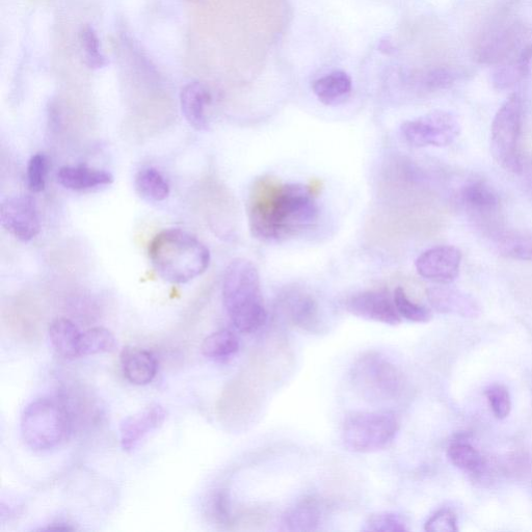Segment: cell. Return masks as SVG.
Wrapping results in <instances>:
<instances>
[{
    "instance_id": "6da1fadb",
    "label": "cell",
    "mask_w": 532,
    "mask_h": 532,
    "mask_svg": "<svg viewBox=\"0 0 532 532\" xmlns=\"http://www.w3.org/2000/svg\"><path fill=\"white\" fill-rule=\"evenodd\" d=\"M250 230L264 243H281L311 229L319 208L309 186L261 178L248 204Z\"/></svg>"
},
{
    "instance_id": "7a4b0ae2",
    "label": "cell",
    "mask_w": 532,
    "mask_h": 532,
    "mask_svg": "<svg viewBox=\"0 0 532 532\" xmlns=\"http://www.w3.org/2000/svg\"><path fill=\"white\" fill-rule=\"evenodd\" d=\"M149 258L159 277L173 284H184L206 272L210 252L195 235L173 228L159 232L152 239Z\"/></svg>"
},
{
    "instance_id": "3957f363",
    "label": "cell",
    "mask_w": 532,
    "mask_h": 532,
    "mask_svg": "<svg viewBox=\"0 0 532 532\" xmlns=\"http://www.w3.org/2000/svg\"><path fill=\"white\" fill-rule=\"evenodd\" d=\"M223 303L235 329L252 334L268 319L263 302L260 276L256 266L247 259H235L225 272Z\"/></svg>"
},
{
    "instance_id": "277c9868",
    "label": "cell",
    "mask_w": 532,
    "mask_h": 532,
    "mask_svg": "<svg viewBox=\"0 0 532 532\" xmlns=\"http://www.w3.org/2000/svg\"><path fill=\"white\" fill-rule=\"evenodd\" d=\"M72 425L71 414L63 403L40 398L24 409L20 430L26 445L37 451H47L69 439Z\"/></svg>"
},
{
    "instance_id": "5b68a950",
    "label": "cell",
    "mask_w": 532,
    "mask_h": 532,
    "mask_svg": "<svg viewBox=\"0 0 532 532\" xmlns=\"http://www.w3.org/2000/svg\"><path fill=\"white\" fill-rule=\"evenodd\" d=\"M350 377L355 390L372 404L395 402L405 390L403 372L385 356L374 351L356 359Z\"/></svg>"
},
{
    "instance_id": "8992f818",
    "label": "cell",
    "mask_w": 532,
    "mask_h": 532,
    "mask_svg": "<svg viewBox=\"0 0 532 532\" xmlns=\"http://www.w3.org/2000/svg\"><path fill=\"white\" fill-rule=\"evenodd\" d=\"M399 432V421L390 412H358L344 420L345 447L357 454H371L388 447Z\"/></svg>"
},
{
    "instance_id": "52a82bcc",
    "label": "cell",
    "mask_w": 532,
    "mask_h": 532,
    "mask_svg": "<svg viewBox=\"0 0 532 532\" xmlns=\"http://www.w3.org/2000/svg\"><path fill=\"white\" fill-rule=\"evenodd\" d=\"M523 113L522 98L513 94L500 106L491 127L492 155L497 164L513 173L517 172L521 158Z\"/></svg>"
},
{
    "instance_id": "ba28073f",
    "label": "cell",
    "mask_w": 532,
    "mask_h": 532,
    "mask_svg": "<svg viewBox=\"0 0 532 532\" xmlns=\"http://www.w3.org/2000/svg\"><path fill=\"white\" fill-rule=\"evenodd\" d=\"M404 139L416 147H445L454 143L461 133L456 115L436 111L403 123Z\"/></svg>"
},
{
    "instance_id": "9c48e42d",
    "label": "cell",
    "mask_w": 532,
    "mask_h": 532,
    "mask_svg": "<svg viewBox=\"0 0 532 532\" xmlns=\"http://www.w3.org/2000/svg\"><path fill=\"white\" fill-rule=\"evenodd\" d=\"M0 219L4 228L24 243L33 241L41 230L37 203L31 196L19 195L8 198L2 204Z\"/></svg>"
},
{
    "instance_id": "30bf717a",
    "label": "cell",
    "mask_w": 532,
    "mask_h": 532,
    "mask_svg": "<svg viewBox=\"0 0 532 532\" xmlns=\"http://www.w3.org/2000/svg\"><path fill=\"white\" fill-rule=\"evenodd\" d=\"M461 251L452 246H439L423 252L416 260L417 273L424 279L448 284L459 276Z\"/></svg>"
},
{
    "instance_id": "8fae6325",
    "label": "cell",
    "mask_w": 532,
    "mask_h": 532,
    "mask_svg": "<svg viewBox=\"0 0 532 532\" xmlns=\"http://www.w3.org/2000/svg\"><path fill=\"white\" fill-rule=\"evenodd\" d=\"M348 310L355 316L389 326L402 323L394 300L383 290H368L353 296L348 302Z\"/></svg>"
},
{
    "instance_id": "7c38bea8",
    "label": "cell",
    "mask_w": 532,
    "mask_h": 532,
    "mask_svg": "<svg viewBox=\"0 0 532 532\" xmlns=\"http://www.w3.org/2000/svg\"><path fill=\"white\" fill-rule=\"evenodd\" d=\"M524 35L522 26L515 23L494 31L478 44L476 60L483 64L507 62L521 46Z\"/></svg>"
},
{
    "instance_id": "4fadbf2b",
    "label": "cell",
    "mask_w": 532,
    "mask_h": 532,
    "mask_svg": "<svg viewBox=\"0 0 532 532\" xmlns=\"http://www.w3.org/2000/svg\"><path fill=\"white\" fill-rule=\"evenodd\" d=\"M166 418L167 411L159 404H151L139 413L125 418L120 425L123 450H135L148 434L162 427Z\"/></svg>"
},
{
    "instance_id": "5bb4252c",
    "label": "cell",
    "mask_w": 532,
    "mask_h": 532,
    "mask_svg": "<svg viewBox=\"0 0 532 532\" xmlns=\"http://www.w3.org/2000/svg\"><path fill=\"white\" fill-rule=\"evenodd\" d=\"M283 310L288 321L309 333L321 331L322 319L316 301L303 292H292L283 301Z\"/></svg>"
},
{
    "instance_id": "9a60e30c",
    "label": "cell",
    "mask_w": 532,
    "mask_h": 532,
    "mask_svg": "<svg viewBox=\"0 0 532 532\" xmlns=\"http://www.w3.org/2000/svg\"><path fill=\"white\" fill-rule=\"evenodd\" d=\"M461 205L476 217H490L498 211L500 198L492 186L476 180L463 186L459 194Z\"/></svg>"
},
{
    "instance_id": "2e32d148",
    "label": "cell",
    "mask_w": 532,
    "mask_h": 532,
    "mask_svg": "<svg viewBox=\"0 0 532 532\" xmlns=\"http://www.w3.org/2000/svg\"><path fill=\"white\" fill-rule=\"evenodd\" d=\"M125 379L137 386L150 384L156 377L158 363L155 356L144 349L126 348L120 356Z\"/></svg>"
},
{
    "instance_id": "e0dca14e",
    "label": "cell",
    "mask_w": 532,
    "mask_h": 532,
    "mask_svg": "<svg viewBox=\"0 0 532 532\" xmlns=\"http://www.w3.org/2000/svg\"><path fill=\"white\" fill-rule=\"evenodd\" d=\"M211 102V94L201 83H191L181 90V111L191 126L201 130L207 126V109Z\"/></svg>"
},
{
    "instance_id": "ac0fdd59",
    "label": "cell",
    "mask_w": 532,
    "mask_h": 532,
    "mask_svg": "<svg viewBox=\"0 0 532 532\" xmlns=\"http://www.w3.org/2000/svg\"><path fill=\"white\" fill-rule=\"evenodd\" d=\"M58 181L65 189L81 192L110 185L114 176L110 172L87 166H66L60 169Z\"/></svg>"
},
{
    "instance_id": "d6986e66",
    "label": "cell",
    "mask_w": 532,
    "mask_h": 532,
    "mask_svg": "<svg viewBox=\"0 0 532 532\" xmlns=\"http://www.w3.org/2000/svg\"><path fill=\"white\" fill-rule=\"evenodd\" d=\"M312 90L317 99L325 105L337 106L350 98L353 82L348 73L334 71L316 79Z\"/></svg>"
},
{
    "instance_id": "ffe728a7",
    "label": "cell",
    "mask_w": 532,
    "mask_h": 532,
    "mask_svg": "<svg viewBox=\"0 0 532 532\" xmlns=\"http://www.w3.org/2000/svg\"><path fill=\"white\" fill-rule=\"evenodd\" d=\"M323 520L321 504L314 498H305L283 516L282 529L286 531H314Z\"/></svg>"
},
{
    "instance_id": "44dd1931",
    "label": "cell",
    "mask_w": 532,
    "mask_h": 532,
    "mask_svg": "<svg viewBox=\"0 0 532 532\" xmlns=\"http://www.w3.org/2000/svg\"><path fill=\"white\" fill-rule=\"evenodd\" d=\"M48 334L52 348L66 359L79 357L82 333L68 318L60 317L51 322Z\"/></svg>"
},
{
    "instance_id": "7402d4cb",
    "label": "cell",
    "mask_w": 532,
    "mask_h": 532,
    "mask_svg": "<svg viewBox=\"0 0 532 532\" xmlns=\"http://www.w3.org/2000/svg\"><path fill=\"white\" fill-rule=\"evenodd\" d=\"M532 62V44L524 46L517 55L493 74V85L498 90H505L519 84L527 76Z\"/></svg>"
},
{
    "instance_id": "603a6c76",
    "label": "cell",
    "mask_w": 532,
    "mask_h": 532,
    "mask_svg": "<svg viewBox=\"0 0 532 532\" xmlns=\"http://www.w3.org/2000/svg\"><path fill=\"white\" fill-rule=\"evenodd\" d=\"M428 299L440 312H458L464 315L476 312L475 302L462 292L446 287H434L428 290Z\"/></svg>"
},
{
    "instance_id": "cb8c5ba5",
    "label": "cell",
    "mask_w": 532,
    "mask_h": 532,
    "mask_svg": "<svg viewBox=\"0 0 532 532\" xmlns=\"http://www.w3.org/2000/svg\"><path fill=\"white\" fill-rule=\"evenodd\" d=\"M138 194L149 202H163L170 195V185L164 175L154 168H145L136 175Z\"/></svg>"
},
{
    "instance_id": "d4e9b609",
    "label": "cell",
    "mask_w": 532,
    "mask_h": 532,
    "mask_svg": "<svg viewBox=\"0 0 532 532\" xmlns=\"http://www.w3.org/2000/svg\"><path fill=\"white\" fill-rule=\"evenodd\" d=\"M239 339L230 330L223 329L206 337L201 345L202 355L212 360H225L239 350Z\"/></svg>"
},
{
    "instance_id": "484cf974",
    "label": "cell",
    "mask_w": 532,
    "mask_h": 532,
    "mask_svg": "<svg viewBox=\"0 0 532 532\" xmlns=\"http://www.w3.org/2000/svg\"><path fill=\"white\" fill-rule=\"evenodd\" d=\"M447 455L452 464L471 474H480L486 467V461L480 452L460 438L450 443Z\"/></svg>"
},
{
    "instance_id": "4316f807",
    "label": "cell",
    "mask_w": 532,
    "mask_h": 532,
    "mask_svg": "<svg viewBox=\"0 0 532 532\" xmlns=\"http://www.w3.org/2000/svg\"><path fill=\"white\" fill-rule=\"evenodd\" d=\"M118 348L114 334L104 328H93L82 333L79 357L113 353Z\"/></svg>"
},
{
    "instance_id": "83f0119b",
    "label": "cell",
    "mask_w": 532,
    "mask_h": 532,
    "mask_svg": "<svg viewBox=\"0 0 532 532\" xmlns=\"http://www.w3.org/2000/svg\"><path fill=\"white\" fill-rule=\"evenodd\" d=\"M497 248L504 257L532 262V234L508 232L500 235Z\"/></svg>"
},
{
    "instance_id": "f1b7e54d",
    "label": "cell",
    "mask_w": 532,
    "mask_h": 532,
    "mask_svg": "<svg viewBox=\"0 0 532 532\" xmlns=\"http://www.w3.org/2000/svg\"><path fill=\"white\" fill-rule=\"evenodd\" d=\"M396 310L402 318L413 323H429L432 319L431 311L424 306L413 302L404 288L398 287L393 295Z\"/></svg>"
},
{
    "instance_id": "f546056e",
    "label": "cell",
    "mask_w": 532,
    "mask_h": 532,
    "mask_svg": "<svg viewBox=\"0 0 532 532\" xmlns=\"http://www.w3.org/2000/svg\"><path fill=\"white\" fill-rule=\"evenodd\" d=\"M81 43L87 65L92 69H100L105 65V57L101 50L100 40L91 26L87 25L81 32Z\"/></svg>"
},
{
    "instance_id": "4dcf8cb0",
    "label": "cell",
    "mask_w": 532,
    "mask_h": 532,
    "mask_svg": "<svg viewBox=\"0 0 532 532\" xmlns=\"http://www.w3.org/2000/svg\"><path fill=\"white\" fill-rule=\"evenodd\" d=\"M362 529L374 532H403L407 531L408 527L398 515L383 512L370 515Z\"/></svg>"
},
{
    "instance_id": "1f68e13d",
    "label": "cell",
    "mask_w": 532,
    "mask_h": 532,
    "mask_svg": "<svg viewBox=\"0 0 532 532\" xmlns=\"http://www.w3.org/2000/svg\"><path fill=\"white\" fill-rule=\"evenodd\" d=\"M491 410L496 418H507L512 411L511 395L507 388L501 385H493L486 391Z\"/></svg>"
},
{
    "instance_id": "d6a6232c",
    "label": "cell",
    "mask_w": 532,
    "mask_h": 532,
    "mask_svg": "<svg viewBox=\"0 0 532 532\" xmlns=\"http://www.w3.org/2000/svg\"><path fill=\"white\" fill-rule=\"evenodd\" d=\"M47 172V157L43 153L34 155L28 166V185L33 193L37 194L45 190Z\"/></svg>"
},
{
    "instance_id": "836d02e7",
    "label": "cell",
    "mask_w": 532,
    "mask_h": 532,
    "mask_svg": "<svg viewBox=\"0 0 532 532\" xmlns=\"http://www.w3.org/2000/svg\"><path fill=\"white\" fill-rule=\"evenodd\" d=\"M424 530L430 532H457L459 530L457 516L450 510H440L425 523Z\"/></svg>"
},
{
    "instance_id": "e575fe53",
    "label": "cell",
    "mask_w": 532,
    "mask_h": 532,
    "mask_svg": "<svg viewBox=\"0 0 532 532\" xmlns=\"http://www.w3.org/2000/svg\"><path fill=\"white\" fill-rule=\"evenodd\" d=\"M212 509H214V514L218 520L222 522H228L230 520L229 498L226 493L220 492L214 497Z\"/></svg>"
},
{
    "instance_id": "d590c367",
    "label": "cell",
    "mask_w": 532,
    "mask_h": 532,
    "mask_svg": "<svg viewBox=\"0 0 532 532\" xmlns=\"http://www.w3.org/2000/svg\"><path fill=\"white\" fill-rule=\"evenodd\" d=\"M516 174L520 177L524 188L532 193V157L521 156Z\"/></svg>"
},
{
    "instance_id": "8d00e7d4",
    "label": "cell",
    "mask_w": 532,
    "mask_h": 532,
    "mask_svg": "<svg viewBox=\"0 0 532 532\" xmlns=\"http://www.w3.org/2000/svg\"><path fill=\"white\" fill-rule=\"evenodd\" d=\"M46 529H48V530H64V531L67 530V531H69V530H74L75 528L70 526V524H68V523L58 522V523H52Z\"/></svg>"
}]
</instances>
